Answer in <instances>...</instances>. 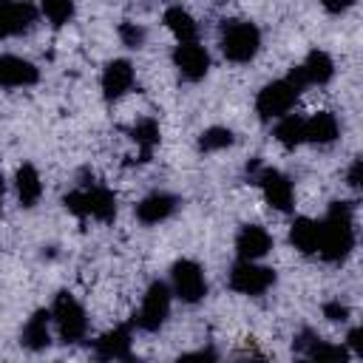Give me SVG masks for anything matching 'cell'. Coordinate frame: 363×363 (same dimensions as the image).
I'll return each instance as SVG.
<instances>
[{
	"instance_id": "1",
	"label": "cell",
	"mask_w": 363,
	"mask_h": 363,
	"mask_svg": "<svg viewBox=\"0 0 363 363\" xmlns=\"http://www.w3.org/2000/svg\"><path fill=\"white\" fill-rule=\"evenodd\" d=\"M354 250V204L332 201L320 218V247L318 255L329 264H340Z\"/></svg>"
},
{
	"instance_id": "2",
	"label": "cell",
	"mask_w": 363,
	"mask_h": 363,
	"mask_svg": "<svg viewBox=\"0 0 363 363\" xmlns=\"http://www.w3.org/2000/svg\"><path fill=\"white\" fill-rule=\"evenodd\" d=\"M62 204L77 218H94L102 224H111L116 218V196L113 190L102 184H82L62 196Z\"/></svg>"
},
{
	"instance_id": "3",
	"label": "cell",
	"mask_w": 363,
	"mask_h": 363,
	"mask_svg": "<svg viewBox=\"0 0 363 363\" xmlns=\"http://www.w3.org/2000/svg\"><path fill=\"white\" fill-rule=\"evenodd\" d=\"M218 45L230 62H250L261 51V31L250 20H224L218 31Z\"/></svg>"
},
{
	"instance_id": "4",
	"label": "cell",
	"mask_w": 363,
	"mask_h": 363,
	"mask_svg": "<svg viewBox=\"0 0 363 363\" xmlns=\"http://www.w3.org/2000/svg\"><path fill=\"white\" fill-rule=\"evenodd\" d=\"M51 323L57 326V335L62 337V343H79L88 335V315L82 309V303L71 295V292H57L54 303H51Z\"/></svg>"
},
{
	"instance_id": "5",
	"label": "cell",
	"mask_w": 363,
	"mask_h": 363,
	"mask_svg": "<svg viewBox=\"0 0 363 363\" xmlns=\"http://www.w3.org/2000/svg\"><path fill=\"white\" fill-rule=\"evenodd\" d=\"M247 173H250V179L261 187L264 201H267L272 210L289 213V210L295 207V187H292V182H289L286 173H281L278 167L258 164V162H252V164L247 167Z\"/></svg>"
},
{
	"instance_id": "6",
	"label": "cell",
	"mask_w": 363,
	"mask_h": 363,
	"mask_svg": "<svg viewBox=\"0 0 363 363\" xmlns=\"http://www.w3.org/2000/svg\"><path fill=\"white\" fill-rule=\"evenodd\" d=\"M298 96H301V88H298L289 77L272 79V82H267V85L258 91V96H255V113H258V119L272 122V119L289 113V111L295 108Z\"/></svg>"
},
{
	"instance_id": "7",
	"label": "cell",
	"mask_w": 363,
	"mask_h": 363,
	"mask_svg": "<svg viewBox=\"0 0 363 363\" xmlns=\"http://www.w3.org/2000/svg\"><path fill=\"white\" fill-rule=\"evenodd\" d=\"M170 301H173V292H170V284L164 281H153L147 286V292L142 295V306L139 312L133 315V326L142 329V332H159L170 315Z\"/></svg>"
},
{
	"instance_id": "8",
	"label": "cell",
	"mask_w": 363,
	"mask_h": 363,
	"mask_svg": "<svg viewBox=\"0 0 363 363\" xmlns=\"http://www.w3.org/2000/svg\"><path fill=\"white\" fill-rule=\"evenodd\" d=\"M272 286H275V269L272 267H264L258 261L238 258L233 264V269H230V289L238 292V295L258 298V295H264Z\"/></svg>"
},
{
	"instance_id": "9",
	"label": "cell",
	"mask_w": 363,
	"mask_h": 363,
	"mask_svg": "<svg viewBox=\"0 0 363 363\" xmlns=\"http://www.w3.org/2000/svg\"><path fill=\"white\" fill-rule=\"evenodd\" d=\"M170 292L182 303H199V301H204V295H207L204 269L196 261H190V258L176 261L170 267Z\"/></svg>"
},
{
	"instance_id": "10",
	"label": "cell",
	"mask_w": 363,
	"mask_h": 363,
	"mask_svg": "<svg viewBox=\"0 0 363 363\" xmlns=\"http://www.w3.org/2000/svg\"><path fill=\"white\" fill-rule=\"evenodd\" d=\"M286 77H289L301 91H303L306 85H326V82L335 77V60H332L326 51L315 48V51H309V54L303 57V62L295 65Z\"/></svg>"
},
{
	"instance_id": "11",
	"label": "cell",
	"mask_w": 363,
	"mask_h": 363,
	"mask_svg": "<svg viewBox=\"0 0 363 363\" xmlns=\"http://www.w3.org/2000/svg\"><path fill=\"white\" fill-rule=\"evenodd\" d=\"M173 65L179 68L182 79L187 82H201L210 71V54L204 45H199V40L190 43H179L173 48Z\"/></svg>"
},
{
	"instance_id": "12",
	"label": "cell",
	"mask_w": 363,
	"mask_h": 363,
	"mask_svg": "<svg viewBox=\"0 0 363 363\" xmlns=\"http://www.w3.org/2000/svg\"><path fill=\"white\" fill-rule=\"evenodd\" d=\"M37 23V9L28 0H0V40L20 37Z\"/></svg>"
},
{
	"instance_id": "13",
	"label": "cell",
	"mask_w": 363,
	"mask_h": 363,
	"mask_svg": "<svg viewBox=\"0 0 363 363\" xmlns=\"http://www.w3.org/2000/svg\"><path fill=\"white\" fill-rule=\"evenodd\" d=\"M40 79V68L17 54H0V88H28Z\"/></svg>"
},
{
	"instance_id": "14",
	"label": "cell",
	"mask_w": 363,
	"mask_h": 363,
	"mask_svg": "<svg viewBox=\"0 0 363 363\" xmlns=\"http://www.w3.org/2000/svg\"><path fill=\"white\" fill-rule=\"evenodd\" d=\"M136 82V71L128 60H111L102 71V96L108 102H116L122 99Z\"/></svg>"
},
{
	"instance_id": "15",
	"label": "cell",
	"mask_w": 363,
	"mask_h": 363,
	"mask_svg": "<svg viewBox=\"0 0 363 363\" xmlns=\"http://www.w3.org/2000/svg\"><path fill=\"white\" fill-rule=\"evenodd\" d=\"M295 352H301L303 357L318 360V363H326V360H340V363H343V360L352 357L346 346H335V343L323 340L320 335H315V332H309V329H303V332L295 337Z\"/></svg>"
},
{
	"instance_id": "16",
	"label": "cell",
	"mask_w": 363,
	"mask_h": 363,
	"mask_svg": "<svg viewBox=\"0 0 363 363\" xmlns=\"http://www.w3.org/2000/svg\"><path fill=\"white\" fill-rule=\"evenodd\" d=\"M272 250V235L261 224H244L235 235V252L244 261H261Z\"/></svg>"
},
{
	"instance_id": "17",
	"label": "cell",
	"mask_w": 363,
	"mask_h": 363,
	"mask_svg": "<svg viewBox=\"0 0 363 363\" xmlns=\"http://www.w3.org/2000/svg\"><path fill=\"white\" fill-rule=\"evenodd\" d=\"M176 207H179V199L176 196H170L164 190H156V193L145 196L136 204V218L142 224H162V221H167L176 213Z\"/></svg>"
},
{
	"instance_id": "18",
	"label": "cell",
	"mask_w": 363,
	"mask_h": 363,
	"mask_svg": "<svg viewBox=\"0 0 363 363\" xmlns=\"http://www.w3.org/2000/svg\"><path fill=\"white\" fill-rule=\"evenodd\" d=\"M130 326H116L94 340V354L99 360H128L130 357Z\"/></svg>"
},
{
	"instance_id": "19",
	"label": "cell",
	"mask_w": 363,
	"mask_h": 363,
	"mask_svg": "<svg viewBox=\"0 0 363 363\" xmlns=\"http://www.w3.org/2000/svg\"><path fill=\"white\" fill-rule=\"evenodd\" d=\"M340 136L337 116L329 111H318L312 116H303V142L312 145H332Z\"/></svg>"
},
{
	"instance_id": "20",
	"label": "cell",
	"mask_w": 363,
	"mask_h": 363,
	"mask_svg": "<svg viewBox=\"0 0 363 363\" xmlns=\"http://www.w3.org/2000/svg\"><path fill=\"white\" fill-rule=\"evenodd\" d=\"M20 343L28 352H43V349L51 346V312L48 309H37L26 320V326L20 332Z\"/></svg>"
},
{
	"instance_id": "21",
	"label": "cell",
	"mask_w": 363,
	"mask_h": 363,
	"mask_svg": "<svg viewBox=\"0 0 363 363\" xmlns=\"http://www.w3.org/2000/svg\"><path fill=\"white\" fill-rule=\"evenodd\" d=\"M289 244L301 252V255H318L320 247V221L309 218V216H298L289 227Z\"/></svg>"
},
{
	"instance_id": "22",
	"label": "cell",
	"mask_w": 363,
	"mask_h": 363,
	"mask_svg": "<svg viewBox=\"0 0 363 363\" xmlns=\"http://www.w3.org/2000/svg\"><path fill=\"white\" fill-rule=\"evenodd\" d=\"M14 190H17V201L20 207H34L43 196V179L37 173V167L31 162H23L14 173Z\"/></svg>"
},
{
	"instance_id": "23",
	"label": "cell",
	"mask_w": 363,
	"mask_h": 363,
	"mask_svg": "<svg viewBox=\"0 0 363 363\" xmlns=\"http://www.w3.org/2000/svg\"><path fill=\"white\" fill-rule=\"evenodd\" d=\"M162 23H164V28H167L179 43H190V40L199 37V26H196L193 14H190L187 9H182V6H170V9L164 11Z\"/></svg>"
},
{
	"instance_id": "24",
	"label": "cell",
	"mask_w": 363,
	"mask_h": 363,
	"mask_svg": "<svg viewBox=\"0 0 363 363\" xmlns=\"http://www.w3.org/2000/svg\"><path fill=\"white\" fill-rule=\"evenodd\" d=\"M130 139H133V145L139 147V162H147L150 153H153V147H156L159 139H162V133H159V122L150 119V116L139 119V122L130 128Z\"/></svg>"
},
{
	"instance_id": "25",
	"label": "cell",
	"mask_w": 363,
	"mask_h": 363,
	"mask_svg": "<svg viewBox=\"0 0 363 363\" xmlns=\"http://www.w3.org/2000/svg\"><path fill=\"white\" fill-rule=\"evenodd\" d=\"M275 142L286 150H295L298 145H303V116L298 113H284L278 116L275 125Z\"/></svg>"
},
{
	"instance_id": "26",
	"label": "cell",
	"mask_w": 363,
	"mask_h": 363,
	"mask_svg": "<svg viewBox=\"0 0 363 363\" xmlns=\"http://www.w3.org/2000/svg\"><path fill=\"white\" fill-rule=\"evenodd\" d=\"M233 145H235V133L230 128H221V125H213V128L201 130V136H199L201 153H218V150H227Z\"/></svg>"
},
{
	"instance_id": "27",
	"label": "cell",
	"mask_w": 363,
	"mask_h": 363,
	"mask_svg": "<svg viewBox=\"0 0 363 363\" xmlns=\"http://www.w3.org/2000/svg\"><path fill=\"white\" fill-rule=\"evenodd\" d=\"M40 11H43V17H45L54 28H62L65 23L74 20L77 3H74V0H40Z\"/></svg>"
},
{
	"instance_id": "28",
	"label": "cell",
	"mask_w": 363,
	"mask_h": 363,
	"mask_svg": "<svg viewBox=\"0 0 363 363\" xmlns=\"http://www.w3.org/2000/svg\"><path fill=\"white\" fill-rule=\"evenodd\" d=\"M145 28L142 26H136V23H122L119 26V40H122V45H128V48H142L145 45Z\"/></svg>"
},
{
	"instance_id": "29",
	"label": "cell",
	"mask_w": 363,
	"mask_h": 363,
	"mask_svg": "<svg viewBox=\"0 0 363 363\" xmlns=\"http://www.w3.org/2000/svg\"><path fill=\"white\" fill-rule=\"evenodd\" d=\"M323 315H326L332 323H343V320L349 318V306L340 303V301H326V303H323Z\"/></svg>"
},
{
	"instance_id": "30",
	"label": "cell",
	"mask_w": 363,
	"mask_h": 363,
	"mask_svg": "<svg viewBox=\"0 0 363 363\" xmlns=\"http://www.w3.org/2000/svg\"><path fill=\"white\" fill-rule=\"evenodd\" d=\"M346 182H349V187H354V190L363 187V159H360V156L352 159V164H349V170H346Z\"/></svg>"
},
{
	"instance_id": "31",
	"label": "cell",
	"mask_w": 363,
	"mask_h": 363,
	"mask_svg": "<svg viewBox=\"0 0 363 363\" xmlns=\"http://www.w3.org/2000/svg\"><path fill=\"white\" fill-rule=\"evenodd\" d=\"M346 349H349V354L363 357V329H360V326L349 329V335H346Z\"/></svg>"
},
{
	"instance_id": "32",
	"label": "cell",
	"mask_w": 363,
	"mask_h": 363,
	"mask_svg": "<svg viewBox=\"0 0 363 363\" xmlns=\"http://www.w3.org/2000/svg\"><path fill=\"white\" fill-rule=\"evenodd\" d=\"M329 14H343V11H349L352 6H354V0H318Z\"/></svg>"
},
{
	"instance_id": "33",
	"label": "cell",
	"mask_w": 363,
	"mask_h": 363,
	"mask_svg": "<svg viewBox=\"0 0 363 363\" xmlns=\"http://www.w3.org/2000/svg\"><path fill=\"white\" fill-rule=\"evenodd\" d=\"M216 352L213 349H201V352H190V354H182L179 360H213Z\"/></svg>"
},
{
	"instance_id": "34",
	"label": "cell",
	"mask_w": 363,
	"mask_h": 363,
	"mask_svg": "<svg viewBox=\"0 0 363 363\" xmlns=\"http://www.w3.org/2000/svg\"><path fill=\"white\" fill-rule=\"evenodd\" d=\"M3 196H6V179H3V173H0V207H3Z\"/></svg>"
}]
</instances>
